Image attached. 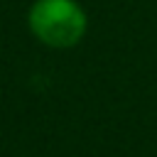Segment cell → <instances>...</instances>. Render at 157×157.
Returning a JSON list of instances; mask_svg holds the SVG:
<instances>
[{
    "mask_svg": "<svg viewBox=\"0 0 157 157\" xmlns=\"http://www.w3.org/2000/svg\"><path fill=\"white\" fill-rule=\"evenodd\" d=\"M29 32L52 49H71L88 32V15L78 0H34L27 12Z\"/></svg>",
    "mask_w": 157,
    "mask_h": 157,
    "instance_id": "obj_1",
    "label": "cell"
}]
</instances>
